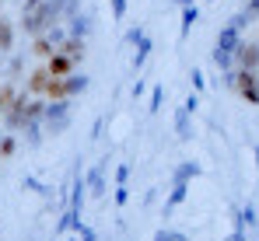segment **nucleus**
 <instances>
[{
    "mask_svg": "<svg viewBox=\"0 0 259 241\" xmlns=\"http://www.w3.org/2000/svg\"><path fill=\"white\" fill-rule=\"evenodd\" d=\"M224 56L228 60L221 63L231 77V87L249 102H259V0H252L238 21H231L224 35Z\"/></svg>",
    "mask_w": 259,
    "mask_h": 241,
    "instance_id": "obj_1",
    "label": "nucleus"
}]
</instances>
